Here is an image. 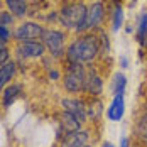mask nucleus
Listing matches in <instances>:
<instances>
[{
  "label": "nucleus",
  "instance_id": "1",
  "mask_svg": "<svg viewBox=\"0 0 147 147\" xmlns=\"http://www.w3.org/2000/svg\"><path fill=\"white\" fill-rule=\"evenodd\" d=\"M98 39L95 36H83L80 39H76L73 44L68 49V59L71 63H85V61H91L98 54Z\"/></svg>",
  "mask_w": 147,
  "mask_h": 147
},
{
  "label": "nucleus",
  "instance_id": "2",
  "mask_svg": "<svg viewBox=\"0 0 147 147\" xmlns=\"http://www.w3.org/2000/svg\"><path fill=\"white\" fill-rule=\"evenodd\" d=\"M86 12H88V9L83 3H71L61 10V20L66 27H73V29L80 30L81 26L85 24Z\"/></svg>",
  "mask_w": 147,
  "mask_h": 147
},
{
  "label": "nucleus",
  "instance_id": "3",
  "mask_svg": "<svg viewBox=\"0 0 147 147\" xmlns=\"http://www.w3.org/2000/svg\"><path fill=\"white\" fill-rule=\"evenodd\" d=\"M85 85H86L85 68L81 66V63H71L64 76V86L69 91H80V90H85Z\"/></svg>",
  "mask_w": 147,
  "mask_h": 147
},
{
  "label": "nucleus",
  "instance_id": "4",
  "mask_svg": "<svg viewBox=\"0 0 147 147\" xmlns=\"http://www.w3.org/2000/svg\"><path fill=\"white\" fill-rule=\"evenodd\" d=\"M42 32H44V29L39 24L26 22V24L19 26V29L15 30V37L20 42H34L37 37H42Z\"/></svg>",
  "mask_w": 147,
  "mask_h": 147
},
{
  "label": "nucleus",
  "instance_id": "5",
  "mask_svg": "<svg viewBox=\"0 0 147 147\" xmlns=\"http://www.w3.org/2000/svg\"><path fill=\"white\" fill-rule=\"evenodd\" d=\"M42 39H44V44L47 46V49L51 51V54L61 56L63 44H64V36L61 32H58V30H44Z\"/></svg>",
  "mask_w": 147,
  "mask_h": 147
},
{
  "label": "nucleus",
  "instance_id": "6",
  "mask_svg": "<svg viewBox=\"0 0 147 147\" xmlns=\"http://www.w3.org/2000/svg\"><path fill=\"white\" fill-rule=\"evenodd\" d=\"M103 19V5L100 2L93 3L91 7L88 9L86 12V19H85V24L81 26L80 30H85V29H91V27H96Z\"/></svg>",
  "mask_w": 147,
  "mask_h": 147
},
{
  "label": "nucleus",
  "instance_id": "7",
  "mask_svg": "<svg viewBox=\"0 0 147 147\" xmlns=\"http://www.w3.org/2000/svg\"><path fill=\"white\" fill-rule=\"evenodd\" d=\"M63 107H64V112L71 113L80 122L86 120V107L83 105V102H80V100H69L68 98V100H63Z\"/></svg>",
  "mask_w": 147,
  "mask_h": 147
},
{
  "label": "nucleus",
  "instance_id": "8",
  "mask_svg": "<svg viewBox=\"0 0 147 147\" xmlns=\"http://www.w3.org/2000/svg\"><path fill=\"white\" fill-rule=\"evenodd\" d=\"M123 112H125V100H123V95H115L113 96V102L108 107L107 110V117L112 122H118L120 118L123 117Z\"/></svg>",
  "mask_w": 147,
  "mask_h": 147
},
{
  "label": "nucleus",
  "instance_id": "9",
  "mask_svg": "<svg viewBox=\"0 0 147 147\" xmlns=\"http://www.w3.org/2000/svg\"><path fill=\"white\" fill-rule=\"evenodd\" d=\"M88 146V132L85 130H76L68 134L63 140L61 147H86Z\"/></svg>",
  "mask_w": 147,
  "mask_h": 147
},
{
  "label": "nucleus",
  "instance_id": "10",
  "mask_svg": "<svg viewBox=\"0 0 147 147\" xmlns=\"http://www.w3.org/2000/svg\"><path fill=\"white\" fill-rule=\"evenodd\" d=\"M17 51L22 58H39L44 54V46L41 42H36V41L34 42H22Z\"/></svg>",
  "mask_w": 147,
  "mask_h": 147
},
{
  "label": "nucleus",
  "instance_id": "11",
  "mask_svg": "<svg viewBox=\"0 0 147 147\" xmlns=\"http://www.w3.org/2000/svg\"><path fill=\"white\" fill-rule=\"evenodd\" d=\"M85 91H88L90 95L96 96L102 93V80L95 71H90L86 74V85H85Z\"/></svg>",
  "mask_w": 147,
  "mask_h": 147
},
{
  "label": "nucleus",
  "instance_id": "12",
  "mask_svg": "<svg viewBox=\"0 0 147 147\" xmlns=\"http://www.w3.org/2000/svg\"><path fill=\"white\" fill-rule=\"evenodd\" d=\"M80 120L76 117H73L71 113H68V112H64L63 115H61V127H63V130L66 132V135L71 132H76V130H80Z\"/></svg>",
  "mask_w": 147,
  "mask_h": 147
},
{
  "label": "nucleus",
  "instance_id": "13",
  "mask_svg": "<svg viewBox=\"0 0 147 147\" xmlns=\"http://www.w3.org/2000/svg\"><path fill=\"white\" fill-rule=\"evenodd\" d=\"M10 14L15 15V17H22V15L27 14V3L26 0H5Z\"/></svg>",
  "mask_w": 147,
  "mask_h": 147
},
{
  "label": "nucleus",
  "instance_id": "14",
  "mask_svg": "<svg viewBox=\"0 0 147 147\" xmlns=\"http://www.w3.org/2000/svg\"><path fill=\"white\" fill-rule=\"evenodd\" d=\"M15 74V64L14 63H5L2 68H0V90L3 88Z\"/></svg>",
  "mask_w": 147,
  "mask_h": 147
},
{
  "label": "nucleus",
  "instance_id": "15",
  "mask_svg": "<svg viewBox=\"0 0 147 147\" xmlns=\"http://www.w3.org/2000/svg\"><path fill=\"white\" fill-rule=\"evenodd\" d=\"M19 93H20V86H19V85L9 86V88L5 90V93H3V105H5V107H10V105L15 102V98L19 96Z\"/></svg>",
  "mask_w": 147,
  "mask_h": 147
},
{
  "label": "nucleus",
  "instance_id": "16",
  "mask_svg": "<svg viewBox=\"0 0 147 147\" xmlns=\"http://www.w3.org/2000/svg\"><path fill=\"white\" fill-rule=\"evenodd\" d=\"M137 39L142 46L147 44V12L142 15L140 22H139V30H137Z\"/></svg>",
  "mask_w": 147,
  "mask_h": 147
},
{
  "label": "nucleus",
  "instance_id": "17",
  "mask_svg": "<svg viewBox=\"0 0 147 147\" xmlns=\"http://www.w3.org/2000/svg\"><path fill=\"white\" fill-rule=\"evenodd\" d=\"M125 86H127V80L122 73L115 74V80H113V93L115 95H123L125 91Z\"/></svg>",
  "mask_w": 147,
  "mask_h": 147
},
{
  "label": "nucleus",
  "instance_id": "18",
  "mask_svg": "<svg viewBox=\"0 0 147 147\" xmlns=\"http://www.w3.org/2000/svg\"><path fill=\"white\" fill-rule=\"evenodd\" d=\"M102 112V103L100 102H91L90 107H86V117L90 118H96Z\"/></svg>",
  "mask_w": 147,
  "mask_h": 147
},
{
  "label": "nucleus",
  "instance_id": "19",
  "mask_svg": "<svg viewBox=\"0 0 147 147\" xmlns=\"http://www.w3.org/2000/svg\"><path fill=\"white\" fill-rule=\"evenodd\" d=\"M122 20H123V10H122V7H120V5H117V7H115V10H113V30L120 29Z\"/></svg>",
  "mask_w": 147,
  "mask_h": 147
},
{
  "label": "nucleus",
  "instance_id": "20",
  "mask_svg": "<svg viewBox=\"0 0 147 147\" xmlns=\"http://www.w3.org/2000/svg\"><path fill=\"white\" fill-rule=\"evenodd\" d=\"M12 20H14V15L10 14V12H2L0 14V26L7 27V26L12 24Z\"/></svg>",
  "mask_w": 147,
  "mask_h": 147
},
{
  "label": "nucleus",
  "instance_id": "21",
  "mask_svg": "<svg viewBox=\"0 0 147 147\" xmlns=\"http://www.w3.org/2000/svg\"><path fill=\"white\" fill-rule=\"evenodd\" d=\"M9 37H10L9 29H7V27H3V26H0V42H5Z\"/></svg>",
  "mask_w": 147,
  "mask_h": 147
},
{
  "label": "nucleus",
  "instance_id": "22",
  "mask_svg": "<svg viewBox=\"0 0 147 147\" xmlns=\"http://www.w3.org/2000/svg\"><path fill=\"white\" fill-rule=\"evenodd\" d=\"M7 59H9V51H7V47H0V66H3V64L7 63Z\"/></svg>",
  "mask_w": 147,
  "mask_h": 147
},
{
  "label": "nucleus",
  "instance_id": "23",
  "mask_svg": "<svg viewBox=\"0 0 147 147\" xmlns=\"http://www.w3.org/2000/svg\"><path fill=\"white\" fill-rule=\"evenodd\" d=\"M120 147H129V139H127V137H122V140H120Z\"/></svg>",
  "mask_w": 147,
  "mask_h": 147
},
{
  "label": "nucleus",
  "instance_id": "24",
  "mask_svg": "<svg viewBox=\"0 0 147 147\" xmlns=\"http://www.w3.org/2000/svg\"><path fill=\"white\" fill-rule=\"evenodd\" d=\"M103 147H113V146H112L110 142H107V144H105V146H103Z\"/></svg>",
  "mask_w": 147,
  "mask_h": 147
},
{
  "label": "nucleus",
  "instance_id": "25",
  "mask_svg": "<svg viewBox=\"0 0 147 147\" xmlns=\"http://www.w3.org/2000/svg\"><path fill=\"white\" fill-rule=\"evenodd\" d=\"M0 47H3V46H2V42H0Z\"/></svg>",
  "mask_w": 147,
  "mask_h": 147
},
{
  "label": "nucleus",
  "instance_id": "26",
  "mask_svg": "<svg viewBox=\"0 0 147 147\" xmlns=\"http://www.w3.org/2000/svg\"><path fill=\"white\" fill-rule=\"evenodd\" d=\"M86 147H88V146H86Z\"/></svg>",
  "mask_w": 147,
  "mask_h": 147
}]
</instances>
